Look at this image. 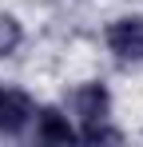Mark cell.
Segmentation results:
<instances>
[{
	"instance_id": "7a4b0ae2",
	"label": "cell",
	"mask_w": 143,
	"mask_h": 147,
	"mask_svg": "<svg viewBox=\"0 0 143 147\" xmlns=\"http://www.w3.org/2000/svg\"><path fill=\"white\" fill-rule=\"evenodd\" d=\"M103 44L111 52V60L123 68H139L143 64V16H119L103 28Z\"/></svg>"
},
{
	"instance_id": "5b68a950",
	"label": "cell",
	"mask_w": 143,
	"mask_h": 147,
	"mask_svg": "<svg viewBox=\"0 0 143 147\" xmlns=\"http://www.w3.org/2000/svg\"><path fill=\"white\" fill-rule=\"evenodd\" d=\"M24 44V28L20 20L12 16V12H4L0 8V60H8V56H16V48Z\"/></svg>"
},
{
	"instance_id": "6da1fadb",
	"label": "cell",
	"mask_w": 143,
	"mask_h": 147,
	"mask_svg": "<svg viewBox=\"0 0 143 147\" xmlns=\"http://www.w3.org/2000/svg\"><path fill=\"white\" fill-rule=\"evenodd\" d=\"M68 111L80 119V131L84 127H95V123H107L111 119V92H107V84H99V80L76 84L68 92Z\"/></svg>"
},
{
	"instance_id": "3957f363",
	"label": "cell",
	"mask_w": 143,
	"mask_h": 147,
	"mask_svg": "<svg viewBox=\"0 0 143 147\" xmlns=\"http://www.w3.org/2000/svg\"><path fill=\"white\" fill-rule=\"evenodd\" d=\"M36 115V99L28 96L24 88H0V135L16 139L32 127Z\"/></svg>"
},
{
	"instance_id": "277c9868",
	"label": "cell",
	"mask_w": 143,
	"mask_h": 147,
	"mask_svg": "<svg viewBox=\"0 0 143 147\" xmlns=\"http://www.w3.org/2000/svg\"><path fill=\"white\" fill-rule=\"evenodd\" d=\"M32 139L36 143H72L76 127L68 123V115L60 107H36V115H32Z\"/></svg>"
}]
</instances>
